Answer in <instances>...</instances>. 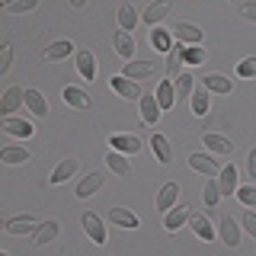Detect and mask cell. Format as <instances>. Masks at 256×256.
<instances>
[{"label": "cell", "mask_w": 256, "mask_h": 256, "mask_svg": "<svg viewBox=\"0 0 256 256\" xmlns=\"http://www.w3.org/2000/svg\"><path fill=\"white\" fill-rule=\"evenodd\" d=\"M20 106H26V90H22V86H6L4 100H0V116L13 118V112Z\"/></svg>", "instance_id": "obj_1"}, {"label": "cell", "mask_w": 256, "mask_h": 256, "mask_svg": "<svg viewBox=\"0 0 256 256\" xmlns=\"http://www.w3.org/2000/svg\"><path fill=\"white\" fill-rule=\"evenodd\" d=\"M84 230H86V237L93 240V244H106V228H102V218L96 212H84Z\"/></svg>", "instance_id": "obj_2"}, {"label": "cell", "mask_w": 256, "mask_h": 256, "mask_svg": "<svg viewBox=\"0 0 256 256\" xmlns=\"http://www.w3.org/2000/svg\"><path fill=\"white\" fill-rule=\"evenodd\" d=\"M154 74H157L154 61H128L122 70V77H128V80H144V77H154Z\"/></svg>", "instance_id": "obj_3"}, {"label": "cell", "mask_w": 256, "mask_h": 256, "mask_svg": "<svg viewBox=\"0 0 256 256\" xmlns=\"http://www.w3.org/2000/svg\"><path fill=\"white\" fill-rule=\"evenodd\" d=\"M173 36H176V42H182V45H198L202 42V29H198L196 22H176Z\"/></svg>", "instance_id": "obj_4"}, {"label": "cell", "mask_w": 256, "mask_h": 256, "mask_svg": "<svg viewBox=\"0 0 256 256\" xmlns=\"http://www.w3.org/2000/svg\"><path fill=\"white\" fill-rule=\"evenodd\" d=\"M109 148L118 150V154H138V150H141V138H138V134H112Z\"/></svg>", "instance_id": "obj_5"}, {"label": "cell", "mask_w": 256, "mask_h": 256, "mask_svg": "<svg viewBox=\"0 0 256 256\" xmlns=\"http://www.w3.org/2000/svg\"><path fill=\"white\" fill-rule=\"evenodd\" d=\"M189 166H192L196 173L208 176V180L221 173V170H218V160H214V157H208V154H189Z\"/></svg>", "instance_id": "obj_6"}, {"label": "cell", "mask_w": 256, "mask_h": 256, "mask_svg": "<svg viewBox=\"0 0 256 256\" xmlns=\"http://www.w3.org/2000/svg\"><path fill=\"white\" fill-rule=\"evenodd\" d=\"M109 84H112V90H116L118 96H125V100H141V96H144L141 86H138V80H128V77H122V74L112 77Z\"/></svg>", "instance_id": "obj_7"}, {"label": "cell", "mask_w": 256, "mask_h": 256, "mask_svg": "<svg viewBox=\"0 0 256 256\" xmlns=\"http://www.w3.org/2000/svg\"><path fill=\"white\" fill-rule=\"evenodd\" d=\"M176 202H180V182H166L164 189L157 192V212H170V208H176Z\"/></svg>", "instance_id": "obj_8"}, {"label": "cell", "mask_w": 256, "mask_h": 256, "mask_svg": "<svg viewBox=\"0 0 256 256\" xmlns=\"http://www.w3.org/2000/svg\"><path fill=\"white\" fill-rule=\"evenodd\" d=\"M182 61H186V45L182 42H176L173 48H170V54H166V77H180L182 74Z\"/></svg>", "instance_id": "obj_9"}, {"label": "cell", "mask_w": 256, "mask_h": 256, "mask_svg": "<svg viewBox=\"0 0 256 256\" xmlns=\"http://www.w3.org/2000/svg\"><path fill=\"white\" fill-rule=\"evenodd\" d=\"M218 237H221L228 246H240V221H234L230 214H228V218H221V224H218Z\"/></svg>", "instance_id": "obj_10"}, {"label": "cell", "mask_w": 256, "mask_h": 256, "mask_svg": "<svg viewBox=\"0 0 256 256\" xmlns=\"http://www.w3.org/2000/svg\"><path fill=\"white\" fill-rule=\"evenodd\" d=\"M138 106H141V118H144V122H148V125H157L160 112H164V109H160V102H157V96L154 93H144L141 100H138Z\"/></svg>", "instance_id": "obj_11"}, {"label": "cell", "mask_w": 256, "mask_h": 256, "mask_svg": "<svg viewBox=\"0 0 256 256\" xmlns=\"http://www.w3.org/2000/svg\"><path fill=\"white\" fill-rule=\"evenodd\" d=\"M102 180H106V176H102L100 170H93V173H86L84 180L77 182V198H90L93 192H100L102 189Z\"/></svg>", "instance_id": "obj_12"}, {"label": "cell", "mask_w": 256, "mask_h": 256, "mask_svg": "<svg viewBox=\"0 0 256 256\" xmlns=\"http://www.w3.org/2000/svg\"><path fill=\"white\" fill-rule=\"evenodd\" d=\"M189 218H192L189 205H176V208H170V212L164 214V228H166V230H180Z\"/></svg>", "instance_id": "obj_13"}, {"label": "cell", "mask_w": 256, "mask_h": 256, "mask_svg": "<svg viewBox=\"0 0 256 256\" xmlns=\"http://www.w3.org/2000/svg\"><path fill=\"white\" fill-rule=\"evenodd\" d=\"M202 86H205L208 93H221V96H228L230 90H234V80L224 77V74H208V77H202Z\"/></svg>", "instance_id": "obj_14"}, {"label": "cell", "mask_w": 256, "mask_h": 256, "mask_svg": "<svg viewBox=\"0 0 256 256\" xmlns=\"http://www.w3.org/2000/svg\"><path fill=\"white\" fill-rule=\"evenodd\" d=\"M77 74L84 80H96V58L86 48H77Z\"/></svg>", "instance_id": "obj_15"}, {"label": "cell", "mask_w": 256, "mask_h": 256, "mask_svg": "<svg viewBox=\"0 0 256 256\" xmlns=\"http://www.w3.org/2000/svg\"><path fill=\"white\" fill-rule=\"evenodd\" d=\"M58 230H61V224L58 221H42V224H38V230H36V234H32V244H36V246H45V244H52V240L54 237H58Z\"/></svg>", "instance_id": "obj_16"}, {"label": "cell", "mask_w": 256, "mask_h": 256, "mask_svg": "<svg viewBox=\"0 0 256 256\" xmlns=\"http://www.w3.org/2000/svg\"><path fill=\"white\" fill-rule=\"evenodd\" d=\"M189 228H192V234H196L198 240H214V237H218V230L212 228V221H208L205 214H192V218H189Z\"/></svg>", "instance_id": "obj_17"}, {"label": "cell", "mask_w": 256, "mask_h": 256, "mask_svg": "<svg viewBox=\"0 0 256 256\" xmlns=\"http://www.w3.org/2000/svg\"><path fill=\"white\" fill-rule=\"evenodd\" d=\"M74 173H77V157H68V160H61V164L52 170V186H61V182H68Z\"/></svg>", "instance_id": "obj_18"}, {"label": "cell", "mask_w": 256, "mask_h": 256, "mask_svg": "<svg viewBox=\"0 0 256 256\" xmlns=\"http://www.w3.org/2000/svg\"><path fill=\"white\" fill-rule=\"evenodd\" d=\"M112 45H116V52L122 54L125 61H132V58H134V52H138V45H134L132 32H116V38H112Z\"/></svg>", "instance_id": "obj_19"}, {"label": "cell", "mask_w": 256, "mask_h": 256, "mask_svg": "<svg viewBox=\"0 0 256 256\" xmlns=\"http://www.w3.org/2000/svg\"><path fill=\"white\" fill-rule=\"evenodd\" d=\"M4 132L13 134V138H32V122H26V118H4Z\"/></svg>", "instance_id": "obj_20"}, {"label": "cell", "mask_w": 256, "mask_h": 256, "mask_svg": "<svg viewBox=\"0 0 256 256\" xmlns=\"http://www.w3.org/2000/svg\"><path fill=\"white\" fill-rule=\"evenodd\" d=\"M202 144H205L208 150H212V154H230V150H234V144L224 138V134H214V132L202 134Z\"/></svg>", "instance_id": "obj_21"}, {"label": "cell", "mask_w": 256, "mask_h": 256, "mask_svg": "<svg viewBox=\"0 0 256 256\" xmlns=\"http://www.w3.org/2000/svg\"><path fill=\"white\" fill-rule=\"evenodd\" d=\"M173 86H176V100H192V93H196V77H192L189 70H182V74L173 80Z\"/></svg>", "instance_id": "obj_22"}, {"label": "cell", "mask_w": 256, "mask_h": 256, "mask_svg": "<svg viewBox=\"0 0 256 256\" xmlns=\"http://www.w3.org/2000/svg\"><path fill=\"white\" fill-rule=\"evenodd\" d=\"M157 102H160V109H173L176 106V86H173V80H160V86H157Z\"/></svg>", "instance_id": "obj_23"}, {"label": "cell", "mask_w": 256, "mask_h": 256, "mask_svg": "<svg viewBox=\"0 0 256 256\" xmlns=\"http://www.w3.org/2000/svg\"><path fill=\"white\" fill-rule=\"evenodd\" d=\"M106 164H109V170L116 173V176H132V164H128V157L125 154H118V150H112V154H106Z\"/></svg>", "instance_id": "obj_24"}, {"label": "cell", "mask_w": 256, "mask_h": 256, "mask_svg": "<svg viewBox=\"0 0 256 256\" xmlns=\"http://www.w3.org/2000/svg\"><path fill=\"white\" fill-rule=\"evenodd\" d=\"M26 230H38V224L32 214H20V218L6 221V234H26Z\"/></svg>", "instance_id": "obj_25"}, {"label": "cell", "mask_w": 256, "mask_h": 256, "mask_svg": "<svg viewBox=\"0 0 256 256\" xmlns=\"http://www.w3.org/2000/svg\"><path fill=\"white\" fill-rule=\"evenodd\" d=\"M150 150H154V157L160 164H170L173 160V148H170V141H166L164 134H154V138H150Z\"/></svg>", "instance_id": "obj_26"}, {"label": "cell", "mask_w": 256, "mask_h": 256, "mask_svg": "<svg viewBox=\"0 0 256 256\" xmlns=\"http://www.w3.org/2000/svg\"><path fill=\"white\" fill-rule=\"evenodd\" d=\"M218 176H221V180H218L221 196H234V192H237V170H234V164H230V166H224V170H221Z\"/></svg>", "instance_id": "obj_27"}, {"label": "cell", "mask_w": 256, "mask_h": 256, "mask_svg": "<svg viewBox=\"0 0 256 256\" xmlns=\"http://www.w3.org/2000/svg\"><path fill=\"white\" fill-rule=\"evenodd\" d=\"M26 106H29V112H36V116H48V102H45V96L42 93H38V90H32V86H29V90H26Z\"/></svg>", "instance_id": "obj_28"}, {"label": "cell", "mask_w": 256, "mask_h": 256, "mask_svg": "<svg viewBox=\"0 0 256 256\" xmlns=\"http://www.w3.org/2000/svg\"><path fill=\"white\" fill-rule=\"evenodd\" d=\"M64 102L74 109H86L90 106V96H86L84 90H77V86H64Z\"/></svg>", "instance_id": "obj_29"}, {"label": "cell", "mask_w": 256, "mask_h": 256, "mask_svg": "<svg viewBox=\"0 0 256 256\" xmlns=\"http://www.w3.org/2000/svg\"><path fill=\"white\" fill-rule=\"evenodd\" d=\"M109 221L118 224V228H138V214H134V212H125V208H112V212H109Z\"/></svg>", "instance_id": "obj_30"}, {"label": "cell", "mask_w": 256, "mask_h": 256, "mask_svg": "<svg viewBox=\"0 0 256 256\" xmlns=\"http://www.w3.org/2000/svg\"><path fill=\"white\" fill-rule=\"evenodd\" d=\"M166 13H170V4H166V0H160V4H150L148 10H144V22H148V26H157V22L164 20Z\"/></svg>", "instance_id": "obj_31"}, {"label": "cell", "mask_w": 256, "mask_h": 256, "mask_svg": "<svg viewBox=\"0 0 256 256\" xmlns=\"http://www.w3.org/2000/svg\"><path fill=\"white\" fill-rule=\"evenodd\" d=\"M118 26H122V32H132L134 26H138V10H134L132 4L118 6Z\"/></svg>", "instance_id": "obj_32"}, {"label": "cell", "mask_w": 256, "mask_h": 256, "mask_svg": "<svg viewBox=\"0 0 256 256\" xmlns=\"http://www.w3.org/2000/svg\"><path fill=\"white\" fill-rule=\"evenodd\" d=\"M0 160H4V164H29L32 154L26 148H4L0 150Z\"/></svg>", "instance_id": "obj_33"}, {"label": "cell", "mask_w": 256, "mask_h": 256, "mask_svg": "<svg viewBox=\"0 0 256 256\" xmlns=\"http://www.w3.org/2000/svg\"><path fill=\"white\" fill-rule=\"evenodd\" d=\"M208 106H212L208 90H205V86H196V93H192V112H196V116H205Z\"/></svg>", "instance_id": "obj_34"}, {"label": "cell", "mask_w": 256, "mask_h": 256, "mask_svg": "<svg viewBox=\"0 0 256 256\" xmlns=\"http://www.w3.org/2000/svg\"><path fill=\"white\" fill-rule=\"evenodd\" d=\"M70 52H74V45L61 38V42H52V45L45 48V58H48V61H61V58H68Z\"/></svg>", "instance_id": "obj_35"}, {"label": "cell", "mask_w": 256, "mask_h": 256, "mask_svg": "<svg viewBox=\"0 0 256 256\" xmlns=\"http://www.w3.org/2000/svg\"><path fill=\"white\" fill-rule=\"evenodd\" d=\"M202 198H205V208H214V205L221 202L218 180H205V186H202Z\"/></svg>", "instance_id": "obj_36"}, {"label": "cell", "mask_w": 256, "mask_h": 256, "mask_svg": "<svg viewBox=\"0 0 256 256\" xmlns=\"http://www.w3.org/2000/svg\"><path fill=\"white\" fill-rule=\"evenodd\" d=\"M150 45H154L157 52H166V54H170V48H173V42H170V32L154 29V32H150Z\"/></svg>", "instance_id": "obj_37"}, {"label": "cell", "mask_w": 256, "mask_h": 256, "mask_svg": "<svg viewBox=\"0 0 256 256\" xmlns=\"http://www.w3.org/2000/svg\"><path fill=\"white\" fill-rule=\"evenodd\" d=\"M237 198L246 205V212H253V208H256V186H244V189H237Z\"/></svg>", "instance_id": "obj_38"}, {"label": "cell", "mask_w": 256, "mask_h": 256, "mask_svg": "<svg viewBox=\"0 0 256 256\" xmlns=\"http://www.w3.org/2000/svg\"><path fill=\"white\" fill-rule=\"evenodd\" d=\"M237 77H244V80H253V77H256V58H244V61H240V68H237Z\"/></svg>", "instance_id": "obj_39"}, {"label": "cell", "mask_w": 256, "mask_h": 256, "mask_svg": "<svg viewBox=\"0 0 256 256\" xmlns=\"http://www.w3.org/2000/svg\"><path fill=\"white\" fill-rule=\"evenodd\" d=\"M10 61H13V45L4 42V45H0V74H6V70H10Z\"/></svg>", "instance_id": "obj_40"}, {"label": "cell", "mask_w": 256, "mask_h": 256, "mask_svg": "<svg viewBox=\"0 0 256 256\" xmlns=\"http://www.w3.org/2000/svg\"><path fill=\"white\" fill-rule=\"evenodd\" d=\"M36 10V0H20V4H6V13H29Z\"/></svg>", "instance_id": "obj_41"}, {"label": "cell", "mask_w": 256, "mask_h": 256, "mask_svg": "<svg viewBox=\"0 0 256 256\" xmlns=\"http://www.w3.org/2000/svg\"><path fill=\"white\" fill-rule=\"evenodd\" d=\"M240 224L246 228V234H250L253 240H256V212H246L244 218H240Z\"/></svg>", "instance_id": "obj_42"}, {"label": "cell", "mask_w": 256, "mask_h": 256, "mask_svg": "<svg viewBox=\"0 0 256 256\" xmlns=\"http://www.w3.org/2000/svg\"><path fill=\"white\" fill-rule=\"evenodd\" d=\"M186 61L189 64H198V61H205V52L198 45H192V48H186Z\"/></svg>", "instance_id": "obj_43"}, {"label": "cell", "mask_w": 256, "mask_h": 256, "mask_svg": "<svg viewBox=\"0 0 256 256\" xmlns=\"http://www.w3.org/2000/svg\"><path fill=\"white\" fill-rule=\"evenodd\" d=\"M246 173H250V180H256V148L246 154Z\"/></svg>", "instance_id": "obj_44"}, {"label": "cell", "mask_w": 256, "mask_h": 256, "mask_svg": "<svg viewBox=\"0 0 256 256\" xmlns=\"http://www.w3.org/2000/svg\"><path fill=\"white\" fill-rule=\"evenodd\" d=\"M240 13H244L246 20H253V22H256V4H244V6H240Z\"/></svg>", "instance_id": "obj_45"}]
</instances>
